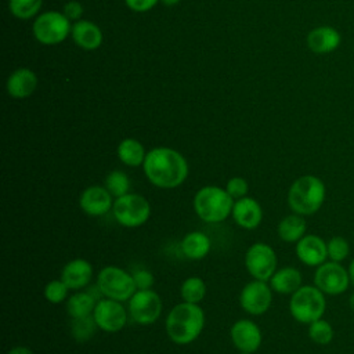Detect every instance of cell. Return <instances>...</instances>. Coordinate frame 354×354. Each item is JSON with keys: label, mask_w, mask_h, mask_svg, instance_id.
I'll return each instance as SVG.
<instances>
[{"label": "cell", "mask_w": 354, "mask_h": 354, "mask_svg": "<svg viewBox=\"0 0 354 354\" xmlns=\"http://www.w3.org/2000/svg\"><path fill=\"white\" fill-rule=\"evenodd\" d=\"M71 32L72 26L69 19L62 12L47 11L39 15L33 22V35L41 44H58L64 41Z\"/></svg>", "instance_id": "8"}, {"label": "cell", "mask_w": 354, "mask_h": 354, "mask_svg": "<svg viewBox=\"0 0 354 354\" xmlns=\"http://www.w3.org/2000/svg\"><path fill=\"white\" fill-rule=\"evenodd\" d=\"M271 301H272L271 288L266 283V281L254 279L246 283L239 295L241 307L252 315L264 314L270 308Z\"/></svg>", "instance_id": "12"}, {"label": "cell", "mask_w": 354, "mask_h": 354, "mask_svg": "<svg viewBox=\"0 0 354 354\" xmlns=\"http://www.w3.org/2000/svg\"><path fill=\"white\" fill-rule=\"evenodd\" d=\"M232 217L239 227L254 230L263 220V209L256 199L243 196L234 203Z\"/></svg>", "instance_id": "17"}, {"label": "cell", "mask_w": 354, "mask_h": 354, "mask_svg": "<svg viewBox=\"0 0 354 354\" xmlns=\"http://www.w3.org/2000/svg\"><path fill=\"white\" fill-rule=\"evenodd\" d=\"M350 283L348 271L336 261H325L314 274V285L325 295L336 296L347 290Z\"/></svg>", "instance_id": "10"}, {"label": "cell", "mask_w": 354, "mask_h": 354, "mask_svg": "<svg viewBox=\"0 0 354 354\" xmlns=\"http://www.w3.org/2000/svg\"><path fill=\"white\" fill-rule=\"evenodd\" d=\"M147 178L158 188H176L181 185L188 176V163L185 158L173 148L158 147L147 152L142 163Z\"/></svg>", "instance_id": "1"}, {"label": "cell", "mask_w": 354, "mask_h": 354, "mask_svg": "<svg viewBox=\"0 0 354 354\" xmlns=\"http://www.w3.org/2000/svg\"><path fill=\"white\" fill-rule=\"evenodd\" d=\"M181 252L189 260H201L210 252V239L201 231L188 232L181 241Z\"/></svg>", "instance_id": "23"}, {"label": "cell", "mask_w": 354, "mask_h": 354, "mask_svg": "<svg viewBox=\"0 0 354 354\" xmlns=\"http://www.w3.org/2000/svg\"><path fill=\"white\" fill-rule=\"evenodd\" d=\"M306 220L295 213L283 217L278 224V235L283 242H299L306 234Z\"/></svg>", "instance_id": "24"}, {"label": "cell", "mask_w": 354, "mask_h": 354, "mask_svg": "<svg viewBox=\"0 0 354 354\" xmlns=\"http://www.w3.org/2000/svg\"><path fill=\"white\" fill-rule=\"evenodd\" d=\"M348 303H350V307L354 310V293L350 296V300H348Z\"/></svg>", "instance_id": "41"}, {"label": "cell", "mask_w": 354, "mask_h": 354, "mask_svg": "<svg viewBox=\"0 0 354 354\" xmlns=\"http://www.w3.org/2000/svg\"><path fill=\"white\" fill-rule=\"evenodd\" d=\"M127 7L137 12H144L151 10L159 0H124Z\"/></svg>", "instance_id": "37"}, {"label": "cell", "mask_w": 354, "mask_h": 354, "mask_svg": "<svg viewBox=\"0 0 354 354\" xmlns=\"http://www.w3.org/2000/svg\"><path fill=\"white\" fill-rule=\"evenodd\" d=\"M68 289L69 288L62 282V279L50 281L44 286V297L53 304L62 303L68 296Z\"/></svg>", "instance_id": "33"}, {"label": "cell", "mask_w": 354, "mask_h": 354, "mask_svg": "<svg viewBox=\"0 0 354 354\" xmlns=\"http://www.w3.org/2000/svg\"><path fill=\"white\" fill-rule=\"evenodd\" d=\"M112 198L113 196L105 187L91 185L80 194L79 205L87 216H104L113 207Z\"/></svg>", "instance_id": "14"}, {"label": "cell", "mask_w": 354, "mask_h": 354, "mask_svg": "<svg viewBox=\"0 0 354 354\" xmlns=\"http://www.w3.org/2000/svg\"><path fill=\"white\" fill-rule=\"evenodd\" d=\"M325 184L321 178L307 174L295 180L288 192L289 207L300 216L317 213L325 201Z\"/></svg>", "instance_id": "3"}, {"label": "cell", "mask_w": 354, "mask_h": 354, "mask_svg": "<svg viewBox=\"0 0 354 354\" xmlns=\"http://www.w3.org/2000/svg\"><path fill=\"white\" fill-rule=\"evenodd\" d=\"M105 188L111 192L112 196L120 198V196L129 194L130 180L126 173H123L120 170H113L105 178Z\"/></svg>", "instance_id": "29"}, {"label": "cell", "mask_w": 354, "mask_h": 354, "mask_svg": "<svg viewBox=\"0 0 354 354\" xmlns=\"http://www.w3.org/2000/svg\"><path fill=\"white\" fill-rule=\"evenodd\" d=\"M93 317L98 325V328L104 332H119L123 329L127 321V314L122 301H116L112 299H101L97 301L95 308L93 311Z\"/></svg>", "instance_id": "13"}, {"label": "cell", "mask_w": 354, "mask_h": 354, "mask_svg": "<svg viewBox=\"0 0 354 354\" xmlns=\"http://www.w3.org/2000/svg\"><path fill=\"white\" fill-rule=\"evenodd\" d=\"M97 301L90 292H77L68 299L66 311L72 318L87 317L93 314Z\"/></svg>", "instance_id": "26"}, {"label": "cell", "mask_w": 354, "mask_h": 354, "mask_svg": "<svg viewBox=\"0 0 354 354\" xmlns=\"http://www.w3.org/2000/svg\"><path fill=\"white\" fill-rule=\"evenodd\" d=\"M97 328H98V325H97L93 314L87 315V317H82V318H72L71 332L76 342L90 340L94 336Z\"/></svg>", "instance_id": "28"}, {"label": "cell", "mask_w": 354, "mask_h": 354, "mask_svg": "<svg viewBox=\"0 0 354 354\" xmlns=\"http://www.w3.org/2000/svg\"><path fill=\"white\" fill-rule=\"evenodd\" d=\"M37 86V77L33 71L28 68H19L14 71L7 80V93L14 98L29 97Z\"/></svg>", "instance_id": "20"}, {"label": "cell", "mask_w": 354, "mask_h": 354, "mask_svg": "<svg viewBox=\"0 0 354 354\" xmlns=\"http://www.w3.org/2000/svg\"><path fill=\"white\" fill-rule=\"evenodd\" d=\"M147 152L144 145L136 138H124L118 145V158L127 166H140L144 163Z\"/></svg>", "instance_id": "25"}, {"label": "cell", "mask_w": 354, "mask_h": 354, "mask_svg": "<svg viewBox=\"0 0 354 354\" xmlns=\"http://www.w3.org/2000/svg\"><path fill=\"white\" fill-rule=\"evenodd\" d=\"M234 198L223 188L206 185L194 196V209L196 216L206 223L224 221L234 207Z\"/></svg>", "instance_id": "4"}, {"label": "cell", "mask_w": 354, "mask_h": 354, "mask_svg": "<svg viewBox=\"0 0 354 354\" xmlns=\"http://www.w3.org/2000/svg\"><path fill=\"white\" fill-rule=\"evenodd\" d=\"M241 354H252V353H243V351H241Z\"/></svg>", "instance_id": "42"}, {"label": "cell", "mask_w": 354, "mask_h": 354, "mask_svg": "<svg viewBox=\"0 0 354 354\" xmlns=\"http://www.w3.org/2000/svg\"><path fill=\"white\" fill-rule=\"evenodd\" d=\"M296 254L303 264L318 267L326 261L328 246L318 235H304L296 245Z\"/></svg>", "instance_id": "15"}, {"label": "cell", "mask_w": 354, "mask_h": 354, "mask_svg": "<svg viewBox=\"0 0 354 354\" xmlns=\"http://www.w3.org/2000/svg\"><path fill=\"white\" fill-rule=\"evenodd\" d=\"M163 4H166V6H174V4H177L180 0H160Z\"/></svg>", "instance_id": "40"}, {"label": "cell", "mask_w": 354, "mask_h": 354, "mask_svg": "<svg viewBox=\"0 0 354 354\" xmlns=\"http://www.w3.org/2000/svg\"><path fill=\"white\" fill-rule=\"evenodd\" d=\"M206 295V285L199 277H189L181 285V297L187 303H199Z\"/></svg>", "instance_id": "27"}, {"label": "cell", "mask_w": 354, "mask_h": 354, "mask_svg": "<svg viewBox=\"0 0 354 354\" xmlns=\"http://www.w3.org/2000/svg\"><path fill=\"white\" fill-rule=\"evenodd\" d=\"M326 308L325 293L321 292L315 285L300 286L292 293L289 301V311L292 317L301 324H311L322 318Z\"/></svg>", "instance_id": "5"}, {"label": "cell", "mask_w": 354, "mask_h": 354, "mask_svg": "<svg viewBox=\"0 0 354 354\" xmlns=\"http://www.w3.org/2000/svg\"><path fill=\"white\" fill-rule=\"evenodd\" d=\"M43 0H10L8 7L14 17L21 19L32 18L41 7Z\"/></svg>", "instance_id": "30"}, {"label": "cell", "mask_w": 354, "mask_h": 354, "mask_svg": "<svg viewBox=\"0 0 354 354\" xmlns=\"http://www.w3.org/2000/svg\"><path fill=\"white\" fill-rule=\"evenodd\" d=\"M348 275H350V282H351L353 286H354V259L351 260V263H350V266H348Z\"/></svg>", "instance_id": "39"}, {"label": "cell", "mask_w": 354, "mask_h": 354, "mask_svg": "<svg viewBox=\"0 0 354 354\" xmlns=\"http://www.w3.org/2000/svg\"><path fill=\"white\" fill-rule=\"evenodd\" d=\"M271 289L281 295H292L301 286V274L295 267H283L270 278Z\"/></svg>", "instance_id": "22"}, {"label": "cell", "mask_w": 354, "mask_h": 354, "mask_svg": "<svg viewBox=\"0 0 354 354\" xmlns=\"http://www.w3.org/2000/svg\"><path fill=\"white\" fill-rule=\"evenodd\" d=\"M8 354H33L32 350L29 347H25V346H15L12 347Z\"/></svg>", "instance_id": "38"}, {"label": "cell", "mask_w": 354, "mask_h": 354, "mask_svg": "<svg viewBox=\"0 0 354 354\" xmlns=\"http://www.w3.org/2000/svg\"><path fill=\"white\" fill-rule=\"evenodd\" d=\"M326 246H328V257L330 259V261L342 263L343 260L347 259L350 253V245L343 236L330 238Z\"/></svg>", "instance_id": "32"}, {"label": "cell", "mask_w": 354, "mask_h": 354, "mask_svg": "<svg viewBox=\"0 0 354 354\" xmlns=\"http://www.w3.org/2000/svg\"><path fill=\"white\" fill-rule=\"evenodd\" d=\"M133 279H134L137 290H140V289H151L153 282H155V278H153L152 272L148 271V270H136L133 272Z\"/></svg>", "instance_id": "35"}, {"label": "cell", "mask_w": 354, "mask_h": 354, "mask_svg": "<svg viewBox=\"0 0 354 354\" xmlns=\"http://www.w3.org/2000/svg\"><path fill=\"white\" fill-rule=\"evenodd\" d=\"M249 189L248 181L242 177H232L228 180L225 191L234 198V199H241L243 196H246Z\"/></svg>", "instance_id": "34"}, {"label": "cell", "mask_w": 354, "mask_h": 354, "mask_svg": "<svg viewBox=\"0 0 354 354\" xmlns=\"http://www.w3.org/2000/svg\"><path fill=\"white\" fill-rule=\"evenodd\" d=\"M91 275H93V267L87 260L73 259L64 266L61 272V279L69 289L76 290L88 285Z\"/></svg>", "instance_id": "18"}, {"label": "cell", "mask_w": 354, "mask_h": 354, "mask_svg": "<svg viewBox=\"0 0 354 354\" xmlns=\"http://www.w3.org/2000/svg\"><path fill=\"white\" fill-rule=\"evenodd\" d=\"M340 33L332 26H318L307 35V46L317 54L335 51L340 44Z\"/></svg>", "instance_id": "19"}, {"label": "cell", "mask_w": 354, "mask_h": 354, "mask_svg": "<svg viewBox=\"0 0 354 354\" xmlns=\"http://www.w3.org/2000/svg\"><path fill=\"white\" fill-rule=\"evenodd\" d=\"M245 266L254 279L268 281L277 271V254L267 243H253L246 250Z\"/></svg>", "instance_id": "9"}, {"label": "cell", "mask_w": 354, "mask_h": 354, "mask_svg": "<svg viewBox=\"0 0 354 354\" xmlns=\"http://www.w3.org/2000/svg\"><path fill=\"white\" fill-rule=\"evenodd\" d=\"M205 326L203 310L194 303L174 306L166 318V333L176 344H188L198 339Z\"/></svg>", "instance_id": "2"}, {"label": "cell", "mask_w": 354, "mask_h": 354, "mask_svg": "<svg viewBox=\"0 0 354 354\" xmlns=\"http://www.w3.org/2000/svg\"><path fill=\"white\" fill-rule=\"evenodd\" d=\"M64 14L66 15V18H68L69 21H79V18H80L82 14H83V7H82L80 3L72 0V1H69V3L65 4V7H64Z\"/></svg>", "instance_id": "36"}, {"label": "cell", "mask_w": 354, "mask_h": 354, "mask_svg": "<svg viewBox=\"0 0 354 354\" xmlns=\"http://www.w3.org/2000/svg\"><path fill=\"white\" fill-rule=\"evenodd\" d=\"M71 33L75 43L84 50H95L102 43L101 29L90 21H76Z\"/></svg>", "instance_id": "21"}, {"label": "cell", "mask_w": 354, "mask_h": 354, "mask_svg": "<svg viewBox=\"0 0 354 354\" xmlns=\"http://www.w3.org/2000/svg\"><path fill=\"white\" fill-rule=\"evenodd\" d=\"M113 217L119 224L129 228H136L147 223L151 216L149 202L138 194H126L116 198L112 207Z\"/></svg>", "instance_id": "7"}, {"label": "cell", "mask_w": 354, "mask_h": 354, "mask_svg": "<svg viewBox=\"0 0 354 354\" xmlns=\"http://www.w3.org/2000/svg\"><path fill=\"white\" fill-rule=\"evenodd\" d=\"M97 286L100 288L102 296L116 301L130 300L137 290L133 274H129L127 271L115 266L104 267L100 271Z\"/></svg>", "instance_id": "6"}, {"label": "cell", "mask_w": 354, "mask_h": 354, "mask_svg": "<svg viewBox=\"0 0 354 354\" xmlns=\"http://www.w3.org/2000/svg\"><path fill=\"white\" fill-rule=\"evenodd\" d=\"M231 340L239 351L254 353L261 344V332L250 319H239L231 328Z\"/></svg>", "instance_id": "16"}, {"label": "cell", "mask_w": 354, "mask_h": 354, "mask_svg": "<svg viewBox=\"0 0 354 354\" xmlns=\"http://www.w3.org/2000/svg\"><path fill=\"white\" fill-rule=\"evenodd\" d=\"M308 336L317 344H328L333 339V328L328 321L319 318L310 324Z\"/></svg>", "instance_id": "31"}, {"label": "cell", "mask_w": 354, "mask_h": 354, "mask_svg": "<svg viewBox=\"0 0 354 354\" xmlns=\"http://www.w3.org/2000/svg\"><path fill=\"white\" fill-rule=\"evenodd\" d=\"M129 313L134 322L149 325L155 322L162 313V300L152 289H140L129 300Z\"/></svg>", "instance_id": "11"}]
</instances>
